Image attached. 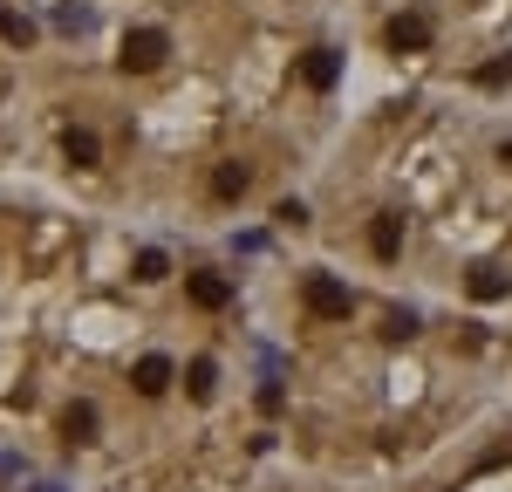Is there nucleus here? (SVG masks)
Listing matches in <instances>:
<instances>
[{"mask_svg":"<svg viewBox=\"0 0 512 492\" xmlns=\"http://www.w3.org/2000/svg\"><path fill=\"white\" fill-rule=\"evenodd\" d=\"M62 158L76 164V171H96V164H103V137L82 130V123H69V130H62Z\"/></svg>","mask_w":512,"mask_h":492,"instance_id":"nucleus-5","label":"nucleus"},{"mask_svg":"<svg viewBox=\"0 0 512 492\" xmlns=\"http://www.w3.org/2000/svg\"><path fill=\"white\" fill-rule=\"evenodd\" d=\"M472 82H478V89H506V82H512V55H492V62H478Z\"/></svg>","mask_w":512,"mask_h":492,"instance_id":"nucleus-13","label":"nucleus"},{"mask_svg":"<svg viewBox=\"0 0 512 492\" xmlns=\"http://www.w3.org/2000/svg\"><path fill=\"white\" fill-rule=\"evenodd\" d=\"M55 28H62V35H89V28H96V14H89V7H62V14H55Z\"/></svg>","mask_w":512,"mask_h":492,"instance_id":"nucleus-16","label":"nucleus"},{"mask_svg":"<svg viewBox=\"0 0 512 492\" xmlns=\"http://www.w3.org/2000/svg\"><path fill=\"white\" fill-rule=\"evenodd\" d=\"M417 328H424V322H417V315H410V308H396L390 322H383V335H390V342H410V335H417Z\"/></svg>","mask_w":512,"mask_h":492,"instance_id":"nucleus-17","label":"nucleus"},{"mask_svg":"<svg viewBox=\"0 0 512 492\" xmlns=\"http://www.w3.org/2000/svg\"><path fill=\"white\" fill-rule=\"evenodd\" d=\"M212 383H219V363H212V356H198V363L185 369V390H192L198 404H205V397H212Z\"/></svg>","mask_w":512,"mask_h":492,"instance_id":"nucleus-12","label":"nucleus"},{"mask_svg":"<svg viewBox=\"0 0 512 492\" xmlns=\"http://www.w3.org/2000/svg\"><path fill=\"white\" fill-rule=\"evenodd\" d=\"M274 219H280V226H308V205H301V199H280Z\"/></svg>","mask_w":512,"mask_h":492,"instance_id":"nucleus-18","label":"nucleus"},{"mask_svg":"<svg viewBox=\"0 0 512 492\" xmlns=\"http://www.w3.org/2000/svg\"><path fill=\"white\" fill-rule=\"evenodd\" d=\"M130 383H137V397H164L171 390V356H137Z\"/></svg>","mask_w":512,"mask_h":492,"instance_id":"nucleus-7","label":"nucleus"},{"mask_svg":"<svg viewBox=\"0 0 512 492\" xmlns=\"http://www.w3.org/2000/svg\"><path fill=\"white\" fill-rule=\"evenodd\" d=\"M0 41L28 48V41H35V21H28V14H14V7H0Z\"/></svg>","mask_w":512,"mask_h":492,"instance_id":"nucleus-14","label":"nucleus"},{"mask_svg":"<svg viewBox=\"0 0 512 492\" xmlns=\"http://www.w3.org/2000/svg\"><path fill=\"white\" fill-rule=\"evenodd\" d=\"M246 192H253V171H246L239 158H226L219 171H212V199H226V205H233V199H246Z\"/></svg>","mask_w":512,"mask_h":492,"instance_id":"nucleus-8","label":"nucleus"},{"mask_svg":"<svg viewBox=\"0 0 512 492\" xmlns=\"http://www.w3.org/2000/svg\"><path fill=\"white\" fill-rule=\"evenodd\" d=\"M335 76H342V55H335V48H308V55H301V82H308V89H335Z\"/></svg>","mask_w":512,"mask_h":492,"instance_id":"nucleus-6","label":"nucleus"},{"mask_svg":"<svg viewBox=\"0 0 512 492\" xmlns=\"http://www.w3.org/2000/svg\"><path fill=\"white\" fill-rule=\"evenodd\" d=\"M130 274H137V281H164V274H171V260H164L158 246H144V253H137V267H130Z\"/></svg>","mask_w":512,"mask_h":492,"instance_id":"nucleus-15","label":"nucleus"},{"mask_svg":"<svg viewBox=\"0 0 512 492\" xmlns=\"http://www.w3.org/2000/svg\"><path fill=\"white\" fill-rule=\"evenodd\" d=\"M164 55H171V35H164V28H130L117 69L123 76H151V69H164Z\"/></svg>","mask_w":512,"mask_h":492,"instance_id":"nucleus-1","label":"nucleus"},{"mask_svg":"<svg viewBox=\"0 0 512 492\" xmlns=\"http://www.w3.org/2000/svg\"><path fill=\"white\" fill-rule=\"evenodd\" d=\"M512 294V274L506 267H492V260H485V267H472V301H506Z\"/></svg>","mask_w":512,"mask_h":492,"instance_id":"nucleus-10","label":"nucleus"},{"mask_svg":"<svg viewBox=\"0 0 512 492\" xmlns=\"http://www.w3.org/2000/svg\"><path fill=\"white\" fill-rule=\"evenodd\" d=\"M301 301H308L315 322H349V308H355V294L335 281V274H308V281H301Z\"/></svg>","mask_w":512,"mask_h":492,"instance_id":"nucleus-2","label":"nucleus"},{"mask_svg":"<svg viewBox=\"0 0 512 492\" xmlns=\"http://www.w3.org/2000/svg\"><path fill=\"white\" fill-rule=\"evenodd\" d=\"M96 404H69V417H62V431H69V445H96Z\"/></svg>","mask_w":512,"mask_h":492,"instance_id":"nucleus-11","label":"nucleus"},{"mask_svg":"<svg viewBox=\"0 0 512 492\" xmlns=\"http://www.w3.org/2000/svg\"><path fill=\"white\" fill-rule=\"evenodd\" d=\"M369 246H376V260H396V253H403V219H396V212H376Z\"/></svg>","mask_w":512,"mask_h":492,"instance_id":"nucleus-9","label":"nucleus"},{"mask_svg":"<svg viewBox=\"0 0 512 492\" xmlns=\"http://www.w3.org/2000/svg\"><path fill=\"white\" fill-rule=\"evenodd\" d=\"M390 48L396 55H424V48H431V14H396L390 21Z\"/></svg>","mask_w":512,"mask_h":492,"instance_id":"nucleus-4","label":"nucleus"},{"mask_svg":"<svg viewBox=\"0 0 512 492\" xmlns=\"http://www.w3.org/2000/svg\"><path fill=\"white\" fill-rule=\"evenodd\" d=\"M499 158H506V164H512V144H506V151H499Z\"/></svg>","mask_w":512,"mask_h":492,"instance_id":"nucleus-19","label":"nucleus"},{"mask_svg":"<svg viewBox=\"0 0 512 492\" xmlns=\"http://www.w3.org/2000/svg\"><path fill=\"white\" fill-rule=\"evenodd\" d=\"M185 294H192V308L219 315V308L233 301V281H226V274H205V267H198V274H185Z\"/></svg>","mask_w":512,"mask_h":492,"instance_id":"nucleus-3","label":"nucleus"}]
</instances>
